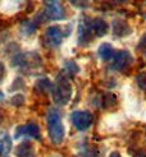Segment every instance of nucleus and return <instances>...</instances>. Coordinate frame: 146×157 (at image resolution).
<instances>
[{
    "mask_svg": "<svg viewBox=\"0 0 146 157\" xmlns=\"http://www.w3.org/2000/svg\"><path fill=\"white\" fill-rule=\"evenodd\" d=\"M132 31H131L129 26L122 19H115L113 22V33L114 36H118V37H124L127 35H129Z\"/></svg>",
    "mask_w": 146,
    "mask_h": 157,
    "instance_id": "nucleus-12",
    "label": "nucleus"
},
{
    "mask_svg": "<svg viewBox=\"0 0 146 157\" xmlns=\"http://www.w3.org/2000/svg\"><path fill=\"white\" fill-rule=\"evenodd\" d=\"M53 98L54 102L59 106H64L69 102V100L72 97V86L71 82L68 81L67 75L60 74L57 79L55 86H53Z\"/></svg>",
    "mask_w": 146,
    "mask_h": 157,
    "instance_id": "nucleus-2",
    "label": "nucleus"
},
{
    "mask_svg": "<svg viewBox=\"0 0 146 157\" xmlns=\"http://www.w3.org/2000/svg\"><path fill=\"white\" fill-rule=\"evenodd\" d=\"M136 157H146V155H144V153H140V155H137Z\"/></svg>",
    "mask_w": 146,
    "mask_h": 157,
    "instance_id": "nucleus-24",
    "label": "nucleus"
},
{
    "mask_svg": "<svg viewBox=\"0 0 146 157\" xmlns=\"http://www.w3.org/2000/svg\"><path fill=\"white\" fill-rule=\"evenodd\" d=\"M44 15L48 17L49 19L58 21V19H63L65 17V12L60 2H46Z\"/></svg>",
    "mask_w": 146,
    "mask_h": 157,
    "instance_id": "nucleus-6",
    "label": "nucleus"
},
{
    "mask_svg": "<svg viewBox=\"0 0 146 157\" xmlns=\"http://www.w3.org/2000/svg\"><path fill=\"white\" fill-rule=\"evenodd\" d=\"M71 120L77 130H86L87 128L91 127L92 124V115L89 111H73L71 115Z\"/></svg>",
    "mask_w": 146,
    "mask_h": 157,
    "instance_id": "nucleus-4",
    "label": "nucleus"
},
{
    "mask_svg": "<svg viewBox=\"0 0 146 157\" xmlns=\"http://www.w3.org/2000/svg\"><path fill=\"white\" fill-rule=\"evenodd\" d=\"M25 102V96L23 95H15L14 97H12V104L15 106H19Z\"/></svg>",
    "mask_w": 146,
    "mask_h": 157,
    "instance_id": "nucleus-19",
    "label": "nucleus"
},
{
    "mask_svg": "<svg viewBox=\"0 0 146 157\" xmlns=\"http://www.w3.org/2000/svg\"><path fill=\"white\" fill-rule=\"evenodd\" d=\"M35 88L40 93H48V92L53 91V83L50 82L49 78H40V79H37Z\"/></svg>",
    "mask_w": 146,
    "mask_h": 157,
    "instance_id": "nucleus-15",
    "label": "nucleus"
},
{
    "mask_svg": "<svg viewBox=\"0 0 146 157\" xmlns=\"http://www.w3.org/2000/svg\"><path fill=\"white\" fill-rule=\"evenodd\" d=\"M138 48H140L142 51H145V54H146V35L142 37V40H141L140 45H138Z\"/></svg>",
    "mask_w": 146,
    "mask_h": 157,
    "instance_id": "nucleus-21",
    "label": "nucleus"
},
{
    "mask_svg": "<svg viewBox=\"0 0 146 157\" xmlns=\"http://www.w3.org/2000/svg\"><path fill=\"white\" fill-rule=\"evenodd\" d=\"M99 56L103 60H110L114 58V49L110 44L104 42L99 46V50H97Z\"/></svg>",
    "mask_w": 146,
    "mask_h": 157,
    "instance_id": "nucleus-14",
    "label": "nucleus"
},
{
    "mask_svg": "<svg viewBox=\"0 0 146 157\" xmlns=\"http://www.w3.org/2000/svg\"><path fill=\"white\" fill-rule=\"evenodd\" d=\"M82 157H99V151L94 146H86L81 151Z\"/></svg>",
    "mask_w": 146,
    "mask_h": 157,
    "instance_id": "nucleus-17",
    "label": "nucleus"
},
{
    "mask_svg": "<svg viewBox=\"0 0 146 157\" xmlns=\"http://www.w3.org/2000/svg\"><path fill=\"white\" fill-rule=\"evenodd\" d=\"M22 136H28V137H32V138L38 139L41 137L40 128H38V125L35 124V123H28V124H25V125H19V127L15 128L14 138L18 139Z\"/></svg>",
    "mask_w": 146,
    "mask_h": 157,
    "instance_id": "nucleus-7",
    "label": "nucleus"
},
{
    "mask_svg": "<svg viewBox=\"0 0 146 157\" xmlns=\"http://www.w3.org/2000/svg\"><path fill=\"white\" fill-rule=\"evenodd\" d=\"M48 133L54 144H60L65 137V128L61 121L60 113L57 109H50L48 111Z\"/></svg>",
    "mask_w": 146,
    "mask_h": 157,
    "instance_id": "nucleus-1",
    "label": "nucleus"
},
{
    "mask_svg": "<svg viewBox=\"0 0 146 157\" xmlns=\"http://www.w3.org/2000/svg\"><path fill=\"white\" fill-rule=\"evenodd\" d=\"M12 150V138L6 132H0V155H6Z\"/></svg>",
    "mask_w": 146,
    "mask_h": 157,
    "instance_id": "nucleus-13",
    "label": "nucleus"
},
{
    "mask_svg": "<svg viewBox=\"0 0 146 157\" xmlns=\"http://www.w3.org/2000/svg\"><path fill=\"white\" fill-rule=\"evenodd\" d=\"M132 63V55L131 52L126 50H120L117 54H114V59H113V69L115 70H123L127 67L131 65Z\"/></svg>",
    "mask_w": 146,
    "mask_h": 157,
    "instance_id": "nucleus-9",
    "label": "nucleus"
},
{
    "mask_svg": "<svg viewBox=\"0 0 146 157\" xmlns=\"http://www.w3.org/2000/svg\"><path fill=\"white\" fill-rule=\"evenodd\" d=\"M109 157H122V155H120L118 151H113V152L109 155Z\"/></svg>",
    "mask_w": 146,
    "mask_h": 157,
    "instance_id": "nucleus-22",
    "label": "nucleus"
},
{
    "mask_svg": "<svg viewBox=\"0 0 146 157\" xmlns=\"http://www.w3.org/2000/svg\"><path fill=\"white\" fill-rule=\"evenodd\" d=\"M78 70H80L78 65H77L73 60H68V61H65L64 70H63V73H61V74H64V75H67V74L74 75L76 73H78Z\"/></svg>",
    "mask_w": 146,
    "mask_h": 157,
    "instance_id": "nucleus-16",
    "label": "nucleus"
},
{
    "mask_svg": "<svg viewBox=\"0 0 146 157\" xmlns=\"http://www.w3.org/2000/svg\"><path fill=\"white\" fill-rule=\"evenodd\" d=\"M5 75H6V70H5V67H4V64H3V63H0V83L3 82V79L5 78Z\"/></svg>",
    "mask_w": 146,
    "mask_h": 157,
    "instance_id": "nucleus-20",
    "label": "nucleus"
},
{
    "mask_svg": "<svg viewBox=\"0 0 146 157\" xmlns=\"http://www.w3.org/2000/svg\"><path fill=\"white\" fill-rule=\"evenodd\" d=\"M15 155L17 157H35V148L34 144L30 140L22 142L17 148H15Z\"/></svg>",
    "mask_w": 146,
    "mask_h": 157,
    "instance_id": "nucleus-11",
    "label": "nucleus"
},
{
    "mask_svg": "<svg viewBox=\"0 0 146 157\" xmlns=\"http://www.w3.org/2000/svg\"><path fill=\"white\" fill-rule=\"evenodd\" d=\"M91 29H92V33H94V36L103 37L108 32V23L104 19H101V18L91 19Z\"/></svg>",
    "mask_w": 146,
    "mask_h": 157,
    "instance_id": "nucleus-10",
    "label": "nucleus"
},
{
    "mask_svg": "<svg viewBox=\"0 0 146 157\" xmlns=\"http://www.w3.org/2000/svg\"><path fill=\"white\" fill-rule=\"evenodd\" d=\"M136 83L141 90L146 91V72H142L136 75Z\"/></svg>",
    "mask_w": 146,
    "mask_h": 157,
    "instance_id": "nucleus-18",
    "label": "nucleus"
},
{
    "mask_svg": "<svg viewBox=\"0 0 146 157\" xmlns=\"http://www.w3.org/2000/svg\"><path fill=\"white\" fill-rule=\"evenodd\" d=\"M77 33H78V44L87 45L94 37V33H92L91 29V19L86 17L81 19L78 23V28H77Z\"/></svg>",
    "mask_w": 146,
    "mask_h": 157,
    "instance_id": "nucleus-5",
    "label": "nucleus"
},
{
    "mask_svg": "<svg viewBox=\"0 0 146 157\" xmlns=\"http://www.w3.org/2000/svg\"><path fill=\"white\" fill-rule=\"evenodd\" d=\"M13 65L21 67L25 70L35 69V68L41 67V58H40V55L36 52H26V54H22L15 58V60L13 61Z\"/></svg>",
    "mask_w": 146,
    "mask_h": 157,
    "instance_id": "nucleus-3",
    "label": "nucleus"
},
{
    "mask_svg": "<svg viewBox=\"0 0 146 157\" xmlns=\"http://www.w3.org/2000/svg\"><path fill=\"white\" fill-rule=\"evenodd\" d=\"M2 100H4V93L0 91V101H2Z\"/></svg>",
    "mask_w": 146,
    "mask_h": 157,
    "instance_id": "nucleus-23",
    "label": "nucleus"
},
{
    "mask_svg": "<svg viewBox=\"0 0 146 157\" xmlns=\"http://www.w3.org/2000/svg\"><path fill=\"white\" fill-rule=\"evenodd\" d=\"M67 33L63 31L60 26H51L46 29V33H45V38L48 44L50 46H59L63 41V37Z\"/></svg>",
    "mask_w": 146,
    "mask_h": 157,
    "instance_id": "nucleus-8",
    "label": "nucleus"
}]
</instances>
